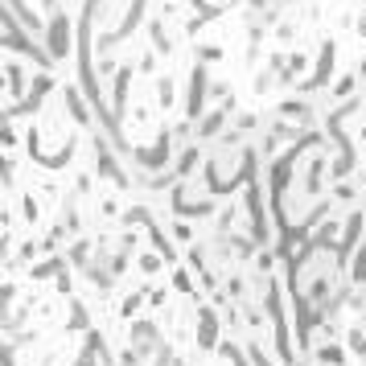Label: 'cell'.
<instances>
[{"label": "cell", "instance_id": "3", "mask_svg": "<svg viewBox=\"0 0 366 366\" xmlns=\"http://www.w3.org/2000/svg\"><path fill=\"white\" fill-rule=\"evenodd\" d=\"M136 161H140L145 169H165V165H169V136H161L157 148H136Z\"/></svg>", "mask_w": 366, "mask_h": 366}, {"label": "cell", "instance_id": "7", "mask_svg": "<svg viewBox=\"0 0 366 366\" xmlns=\"http://www.w3.org/2000/svg\"><path fill=\"white\" fill-rule=\"evenodd\" d=\"M21 78H25V71L17 66V62H8V95L13 99L21 95Z\"/></svg>", "mask_w": 366, "mask_h": 366}, {"label": "cell", "instance_id": "8", "mask_svg": "<svg viewBox=\"0 0 366 366\" xmlns=\"http://www.w3.org/2000/svg\"><path fill=\"white\" fill-rule=\"evenodd\" d=\"M222 116H226V111H214V116H206V120H202V128H197V136H214V132H219V123H222Z\"/></svg>", "mask_w": 366, "mask_h": 366}, {"label": "cell", "instance_id": "6", "mask_svg": "<svg viewBox=\"0 0 366 366\" xmlns=\"http://www.w3.org/2000/svg\"><path fill=\"white\" fill-rule=\"evenodd\" d=\"M140 13H145V0H132V8H128V17H123L120 33H132L136 25H140Z\"/></svg>", "mask_w": 366, "mask_h": 366}, {"label": "cell", "instance_id": "5", "mask_svg": "<svg viewBox=\"0 0 366 366\" xmlns=\"http://www.w3.org/2000/svg\"><path fill=\"white\" fill-rule=\"evenodd\" d=\"M214 334H219V321H214L210 309H202V334H197V342L210 350V346H214Z\"/></svg>", "mask_w": 366, "mask_h": 366}, {"label": "cell", "instance_id": "4", "mask_svg": "<svg viewBox=\"0 0 366 366\" xmlns=\"http://www.w3.org/2000/svg\"><path fill=\"white\" fill-rule=\"evenodd\" d=\"M334 54H338V49H334V42H325V46H321V58H317V78H313L309 87H325V83H329V74H334Z\"/></svg>", "mask_w": 366, "mask_h": 366}, {"label": "cell", "instance_id": "9", "mask_svg": "<svg viewBox=\"0 0 366 366\" xmlns=\"http://www.w3.org/2000/svg\"><path fill=\"white\" fill-rule=\"evenodd\" d=\"M317 358H321V362H334V366H338V362H342V350H338V346H325Z\"/></svg>", "mask_w": 366, "mask_h": 366}, {"label": "cell", "instance_id": "2", "mask_svg": "<svg viewBox=\"0 0 366 366\" xmlns=\"http://www.w3.org/2000/svg\"><path fill=\"white\" fill-rule=\"evenodd\" d=\"M202 107H206V71L197 66L194 78H190V99H185V116H190V120H197V116H202Z\"/></svg>", "mask_w": 366, "mask_h": 366}, {"label": "cell", "instance_id": "1", "mask_svg": "<svg viewBox=\"0 0 366 366\" xmlns=\"http://www.w3.org/2000/svg\"><path fill=\"white\" fill-rule=\"evenodd\" d=\"M46 37H49V58H66V54H71V17L54 8Z\"/></svg>", "mask_w": 366, "mask_h": 366}]
</instances>
